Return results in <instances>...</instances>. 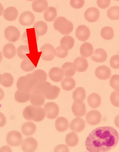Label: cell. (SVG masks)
Listing matches in <instances>:
<instances>
[{
	"label": "cell",
	"instance_id": "obj_1",
	"mask_svg": "<svg viewBox=\"0 0 119 152\" xmlns=\"http://www.w3.org/2000/svg\"><path fill=\"white\" fill-rule=\"evenodd\" d=\"M119 141V134L114 128L101 127L90 133L87 137L85 145L89 152H107L115 147Z\"/></svg>",
	"mask_w": 119,
	"mask_h": 152
},
{
	"label": "cell",
	"instance_id": "obj_2",
	"mask_svg": "<svg viewBox=\"0 0 119 152\" xmlns=\"http://www.w3.org/2000/svg\"><path fill=\"white\" fill-rule=\"evenodd\" d=\"M34 90L39 91L45 98L53 100L56 98L61 91V89L56 86H53L49 82H44L37 84Z\"/></svg>",
	"mask_w": 119,
	"mask_h": 152
},
{
	"label": "cell",
	"instance_id": "obj_3",
	"mask_svg": "<svg viewBox=\"0 0 119 152\" xmlns=\"http://www.w3.org/2000/svg\"><path fill=\"white\" fill-rule=\"evenodd\" d=\"M23 115L26 120L39 122L45 119L46 112L45 109L40 107L29 105L23 110Z\"/></svg>",
	"mask_w": 119,
	"mask_h": 152
},
{
	"label": "cell",
	"instance_id": "obj_4",
	"mask_svg": "<svg viewBox=\"0 0 119 152\" xmlns=\"http://www.w3.org/2000/svg\"><path fill=\"white\" fill-rule=\"evenodd\" d=\"M37 84L33 74L29 73L26 76L20 77L19 78L17 87L18 89L20 91L31 94Z\"/></svg>",
	"mask_w": 119,
	"mask_h": 152
},
{
	"label": "cell",
	"instance_id": "obj_5",
	"mask_svg": "<svg viewBox=\"0 0 119 152\" xmlns=\"http://www.w3.org/2000/svg\"><path fill=\"white\" fill-rule=\"evenodd\" d=\"M54 29L63 35H68L73 29V23L65 17H60L56 19L53 23Z\"/></svg>",
	"mask_w": 119,
	"mask_h": 152
},
{
	"label": "cell",
	"instance_id": "obj_6",
	"mask_svg": "<svg viewBox=\"0 0 119 152\" xmlns=\"http://www.w3.org/2000/svg\"><path fill=\"white\" fill-rule=\"evenodd\" d=\"M6 141L9 145L12 147H17L23 144V137L19 131H12L7 134Z\"/></svg>",
	"mask_w": 119,
	"mask_h": 152
},
{
	"label": "cell",
	"instance_id": "obj_7",
	"mask_svg": "<svg viewBox=\"0 0 119 152\" xmlns=\"http://www.w3.org/2000/svg\"><path fill=\"white\" fill-rule=\"evenodd\" d=\"M40 51L42 52L41 57L45 61H51L55 57L56 51L54 47L50 44H45L40 48Z\"/></svg>",
	"mask_w": 119,
	"mask_h": 152
},
{
	"label": "cell",
	"instance_id": "obj_8",
	"mask_svg": "<svg viewBox=\"0 0 119 152\" xmlns=\"http://www.w3.org/2000/svg\"><path fill=\"white\" fill-rule=\"evenodd\" d=\"M4 34L7 40L12 42L18 40L20 36V31L15 26H9L5 29Z\"/></svg>",
	"mask_w": 119,
	"mask_h": 152
},
{
	"label": "cell",
	"instance_id": "obj_9",
	"mask_svg": "<svg viewBox=\"0 0 119 152\" xmlns=\"http://www.w3.org/2000/svg\"><path fill=\"white\" fill-rule=\"evenodd\" d=\"M46 112L47 117L50 119H54L57 117L59 112L58 105L55 103L50 102L46 103L44 106Z\"/></svg>",
	"mask_w": 119,
	"mask_h": 152
},
{
	"label": "cell",
	"instance_id": "obj_10",
	"mask_svg": "<svg viewBox=\"0 0 119 152\" xmlns=\"http://www.w3.org/2000/svg\"><path fill=\"white\" fill-rule=\"evenodd\" d=\"M102 116L101 113L98 110H91L87 113L86 116V122L89 125H95L100 123Z\"/></svg>",
	"mask_w": 119,
	"mask_h": 152
},
{
	"label": "cell",
	"instance_id": "obj_11",
	"mask_svg": "<svg viewBox=\"0 0 119 152\" xmlns=\"http://www.w3.org/2000/svg\"><path fill=\"white\" fill-rule=\"evenodd\" d=\"M76 36L82 41H85L89 39L91 35L90 29L85 25H81L77 28L76 31Z\"/></svg>",
	"mask_w": 119,
	"mask_h": 152
},
{
	"label": "cell",
	"instance_id": "obj_12",
	"mask_svg": "<svg viewBox=\"0 0 119 152\" xmlns=\"http://www.w3.org/2000/svg\"><path fill=\"white\" fill-rule=\"evenodd\" d=\"M100 16L99 10L95 7L88 9L85 11L84 17L85 20L89 23H94L98 20Z\"/></svg>",
	"mask_w": 119,
	"mask_h": 152
},
{
	"label": "cell",
	"instance_id": "obj_13",
	"mask_svg": "<svg viewBox=\"0 0 119 152\" xmlns=\"http://www.w3.org/2000/svg\"><path fill=\"white\" fill-rule=\"evenodd\" d=\"M29 100L32 104L37 107L43 105L45 101V97L37 90H34L31 93Z\"/></svg>",
	"mask_w": 119,
	"mask_h": 152
},
{
	"label": "cell",
	"instance_id": "obj_14",
	"mask_svg": "<svg viewBox=\"0 0 119 152\" xmlns=\"http://www.w3.org/2000/svg\"><path fill=\"white\" fill-rule=\"evenodd\" d=\"M34 20V15L30 11H26L22 13L19 19L20 24L25 26H30L33 24Z\"/></svg>",
	"mask_w": 119,
	"mask_h": 152
},
{
	"label": "cell",
	"instance_id": "obj_15",
	"mask_svg": "<svg viewBox=\"0 0 119 152\" xmlns=\"http://www.w3.org/2000/svg\"><path fill=\"white\" fill-rule=\"evenodd\" d=\"M111 75V70L110 68L105 65L99 66L95 71V76L102 80L109 79Z\"/></svg>",
	"mask_w": 119,
	"mask_h": 152
},
{
	"label": "cell",
	"instance_id": "obj_16",
	"mask_svg": "<svg viewBox=\"0 0 119 152\" xmlns=\"http://www.w3.org/2000/svg\"><path fill=\"white\" fill-rule=\"evenodd\" d=\"M38 143L33 137L26 139L22 144V149L24 152H34L37 148Z\"/></svg>",
	"mask_w": 119,
	"mask_h": 152
},
{
	"label": "cell",
	"instance_id": "obj_17",
	"mask_svg": "<svg viewBox=\"0 0 119 152\" xmlns=\"http://www.w3.org/2000/svg\"><path fill=\"white\" fill-rule=\"evenodd\" d=\"M64 71L59 68L54 67L50 69L48 73L49 77L51 80L58 82L62 81L64 78Z\"/></svg>",
	"mask_w": 119,
	"mask_h": 152
},
{
	"label": "cell",
	"instance_id": "obj_18",
	"mask_svg": "<svg viewBox=\"0 0 119 152\" xmlns=\"http://www.w3.org/2000/svg\"><path fill=\"white\" fill-rule=\"evenodd\" d=\"M85 127V122L83 119L78 117L74 119L70 124V128L73 132H80Z\"/></svg>",
	"mask_w": 119,
	"mask_h": 152
},
{
	"label": "cell",
	"instance_id": "obj_19",
	"mask_svg": "<svg viewBox=\"0 0 119 152\" xmlns=\"http://www.w3.org/2000/svg\"><path fill=\"white\" fill-rule=\"evenodd\" d=\"M73 64L75 69L79 72H85L89 65L86 59L81 57H77L74 60Z\"/></svg>",
	"mask_w": 119,
	"mask_h": 152
},
{
	"label": "cell",
	"instance_id": "obj_20",
	"mask_svg": "<svg viewBox=\"0 0 119 152\" xmlns=\"http://www.w3.org/2000/svg\"><path fill=\"white\" fill-rule=\"evenodd\" d=\"M107 58V53L102 48L97 49L91 57V59L93 61L97 63L104 62L106 60Z\"/></svg>",
	"mask_w": 119,
	"mask_h": 152
},
{
	"label": "cell",
	"instance_id": "obj_21",
	"mask_svg": "<svg viewBox=\"0 0 119 152\" xmlns=\"http://www.w3.org/2000/svg\"><path fill=\"white\" fill-rule=\"evenodd\" d=\"M86 96V91L82 87H79L74 90L73 93V99L75 102L80 104L83 102Z\"/></svg>",
	"mask_w": 119,
	"mask_h": 152
},
{
	"label": "cell",
	"instance_id": "obj_22",
	"mask_svg": "<svg viewBox=\"0 0 119 152\" xmlns=\"http://www.w3.org/2000/svg\"><path fill=\"white\" fill-rule=\"evenodd\" d=\"M72 110L73 114L77 117H82L85 115L86 112V106L85 103L83 102L80 104L73 103Z\"/></svg>",
	"mask_w": 119,
	"mask_h": 152
},
{
	"label": "cell",
	"instance_id": "obj_23",
	"mask_svg": "<svg viewBox=\"0 0 119 152\" xmlns=\"http://www.w3.org/2000/svg\"><path fill=\"white\" fill-rule=\"evenodd\" d=\"M88 104L92 108H98L100 105L101 99L100 96L96 93H92L88 96L87 99Z\"/></svg>",
	"mask_w": 119,
	"mask_h": 152
},
{
	"label": "cell",
	"instance_id": "obj_24",
	"mask_svg": "<svg viewBox=\"0 0 119 152\" xmlns=\"http://www.w3.org/2000/svg\"><path fill=\"white\" fill-rule=\"evenodd\" d=\"M48 4L47 0H35L32 4V8L35 12L41 13L47 9Z\"/></svg>",
	"mask_w": 119,
	"mask_h": 152
},
{
	"label": "cell",
	"instance_id": "obj_25",
	"mask_svg": "<svg viewBox=\"0 0 119 152\" xmlns=\"http://www.w3.org/2000/svg\"><path fill=\"white\" fill-rule=\"evenodd\" d=\"M36 126L33 122H28L23 124L22 126V133L26 136H30L36 132Z\"/></svg>",
	"mask_w": 119,
	"mask_h": 152
},
{
	"label": "cell",
	"instance_id": "obj_26",
	"mask_svg": "<svg viewBox=\"0 0 119 152\" xmlns=\"http://www.w3.org/2000/svg\"><path fill=\"white\" fill-rule=\"evenodd\" d=\"M93 47L90 43L85 42L80 47V53L82 56L85 58L90 57L93 54Z\"/></svg>",
	"mask_w": 119,
	"mask_h": 152
},
{
	"label": "cell",
	"instance_id": "obj_27",
	"mask_svg": "<svg viewBox=\"0 0 119 152\" xmlns=\"http://www.w3.org/2000/svg\"><path fill=\"white\" fill-rule=\"evenodd\" d=\"M18 15V11L15 7H13L7 8L4 11V18L9 21L16 20Z\"/></svg>",
	"mask_w": 119,
	"mask_h": 152
},
{
	"label": "cell",
	"instance_id": "obj_28",
	"mask_svg": "<svg viewBox=\"0 0 119 152\" xmlns=\"http://www.w3.org/2000/svg\"><path fill=\"white\" fill-rule=\"evenodd\" d=\"M33 27L34 28L35 33L37 37L45 35L48 30V26L46 23L42 21L36 22Z\"/></svg>",
	"mask_w": 119,
	"mask_h": 152
},
{
	"label": "cell",
	"instance_id": "obj_29",
	"mask_svg": "<svg viewBox=\"0 0 119 152\" xmlns=\"http://www.w3.org/2000/svg\"><path fill=\"white\" fill-rule=\"evenodd\" d=\"M2 51L4 56L5 58L11 59L16 55V49L14 44L8 43L4 46Z\"/></svg>",
	"mask_w": 119,
	"mask_h": 152
},
{
	"label": "cell",
	"instance_id": "obj_30",
	"mask_svg": "<svg viewBox=\"0 0 119 152\" xmlns=\"http://www.w3.org/2000/svg\"><path fill=\"white\" fill-rule=\"evenodd\" d=\"M69 126L68 121L65 118L58 117L55 121V127L59 132H63L66 130Z\"/></svg>",
	"mask_w": 119,
	"mask_h": 152
},
{
	"label": "cell",
	"instance_id": "obj_31",
	"mask_svg": "<svg viewBox=\"0 0 119 152\" xmlns=\"http://www.w3.org/2000/svg\"><path fill=\"white\" fill-rule=\"evenodd\" d=\"M61 69L64 71V76L67 77L73 76L76 72L73 63L70 62L64 63L61 66Z\"/></svg>",
	"mask_w": 119,
	"mask_h": 152
},
{
	"label": "cell",
	"instance_id": "obj_32",
	"mask_svg": "<svg viewBox=\"0 0 119 152\" xmlns=\"http://www.w3.org/2000/svg\"><path fill=\"white\" fill-rule=\"evenodd\" d=\"M31 94L18 90L15 94V99L16 101L19 103L26 102L30 99Z\"/></svg>",
	"mask_w": 119,
	"mask_h": 152
},
{
	"label": "cell",
	"instance_id": "obj_33",
	"mask_svg": "<svg viewBox=\"0 0 119 152\" xmlns=\"http://www.w3.org/2000/svg\"><path fill=\"white\" fill-rule=\"evenodd\" d=\"M0 79L1 85L7 88L11 86L14 82V78L9 73H5L1 75Z\"/></svg>",
	"mask_w": 119,
	"mask_h": 152
},
{
	"label": "cell",
	"instance_id": "obj_34",
	"mask_svg": "<svg viewBox=\"0 0 119 152\" xmlns=\"http://www.w3.org/2000/svg\"><path fill=\"white\" fill-rule=\"evenodd\" d=\"M66 142L67 145L70 147H75L79 142V138L76 133H70L66 137Z\"/></svg>",
	"mask_w": 119,
	"mask_h": 152
},
{
	"label": "cell",
	"instance_id": "obj_35",
	"mask_svg": "<svg viewBox=\"0 0 119 152\" xmlns=\"http://www.w3.org/2000/svg\"><path fill=\"white\" fill-rule=\"evenodd\" d=\"M57 16L56 10L54 7H49L44 14V18L47 22L54 21Z\"/></svg>",
	"mask_w": 119,
	"mask_h": 152
},
{
	"label": "cell",
	"instance_id": "obj_36",
	"mask_svg": "<svg viewBox=\"0 0 119 152\" xmlns=\"http://www.w3.org/2000/svg\"><path fill=\"white\" fill-rule=\"evenodd\" d=\"M61 86L65 91H70L75 88L76 82L72 78L66 77L61 82Z\"/></svg>",
	"mask_w": 119,
	"mask_h": 152
},
{
	"label": "cell",
	"instance_id": "obj_37",
	"mask_svg": "<svg viewBox=\"0 0 119 152\" xmlns=\"http://www.w3.org/2000/svg\"><path fill=\"white\" fill-rule=\"evenodd\" d=\"M101 35L104 39L110 40L114 38V30L110 26H105L101 29Z\"/></svg>",
	"mask_w": 119,
	"mask_h": 152
},
{
	"label": "cell",
	"instance_id": "obj_38",
	"mask_svg": "<svg viewBox=\"0 0 119 152\" xmlns=\"http://www.w3.org/2000/svg\"><path fill=\"white\" fill-rule=\"evenodd\" d=\"M107 15L112 20H119V7L114 6L109 9L107 10Z\"/></svg>",
	"mask_w": 119,
	"mask_h": 152
},
{
	"label": "cell",
	"instance_id": "obj_39",
	"mask_svg": "<svg viewBox=\"0 0 119 152\" xmlns=\"http://www.w3.org/2000/svg\"><path fill=\"white\" fill-rule=\"evenodd\" d=\"M74 38L69 35L63 37L60 42L61 45L65 46L69 50H71L73 48L74 46Z\"/></svg>",
	"mask_w": 119,
	"mask_h": 152
},
{
	"label": "cell",
	"instance_id": "obj_40",
	"mask_svg": "<svg viewBox=\"0 0 119 152\" xmlns=\"http://www.w3.org/2000/svg\"><path fill=\"white\" fill-rule=\"evenodd\" d=\"M17 53L18 56L22 59H25L28 58L26 54L30 53L29 46L28 45L20 46L17 49Z\"/></svg>",
	"mask_w": 119,
	"mask_h": 152
},
{
	"label": "cell",
	"instance_id": "obj_41",
	"mask_svg": "<svg viewBox=\"0 0 119 152\" xmlns=\"http://www.w3.org/2000/svg\"><path fill=\"white\" fill-rule=\"evenodd\" d=\"M20 67L24 71L28 72L34 70L36 66L32 62L31 60L28 58L22 61L20 64Z\"/></svg>",
	"mask_w": 119,
	"mask_h": 152
},
{
	"label": "cell",
	"instance_id": "obj_42",
	"mask_svg": "<svg viewBox=\"0 0 119 152\" xmlns=\"http://www.w3.org/2000/svg\"><path fill=\"white\" fill-rule=\"evenodd\" d=\"M32 73L34 75L38 83L45 82L47 80V75L45 71L39 69Z\"/></svg>",
	"mask_w": 119,
	"mask_h": 152
},
{
	"label": "cell",
	"instance_id": "obj_43",
	"mask_svg": "<svg viewBox=\"0 0 119 152\" xmlns=\"http://www.w3.org/2000/svg\"><path fill=\"white\" fill-rule=\"evenodd\" d=\"M68 49L65 46L61 45L56 48L55 55L59 58H65L68 55Z\"/></svg>",
	"mask_w": 119,
	"mask_h": 152
},
{
	"label": "cell",
	"instance_id": "obj_44",
	"mask_svg": "<svg viewBox=\"0 0 119 152\" xmlns=\"http://www.w3.org/2000/svg\"><path fill=\"white\" fill-rule=\"evenodd\" d=\"M110 85L116 91H119V75H115L111 77L110 80Z\"/></svg>",
	"mask_w": 119,
	"mask_h": 152
},
{
	"label": "cell",
	"instance_id": "obj_45",
	"mask_svg": "<svg viewBox=\"0 0 119 152\" xmlns=\"http://www.w3.org/2000/svg\"><path fill=\"white\" fill-rule=\"evenodd\" d=\"M110 99L113 105L115 107H119V91H113L110 96Z\"/></svg>",
	"mask_w": 119,
	"mask_h": 152
},
{
	"label": "cell",
	"instance_id": "obj_46",
	"mask_svg": "<svg viewBox=\"0 0 119 152\" xmlns=\"http://www.w3.org/2000/svg\"><path fill=\"white\" fill-rule=\"evenodd\" d=\"M110 64L111 67L114 69H119V55L118 54L113 56L110 60Z\"/></svg>",
	"mask_w": 119,
	"mask_h": 152
},
{
	"label": "cell",
	"instance_id": "obj_47",
	"mask_svg": "<svg viewBox=\"0 0 119 152\" xmlns=\"http://www.w3.org/2000/svg\"><path fill=\"white\" fill-rule=\"evenodd\" d=\"M85 4V0H70V5L73 8L79 9L82 8Z\"/></svg>",
	"mask_w": 119,
	"mask_h": 152
},
{
	"label": "cell",
	"instance_id": "obj_48",
	"mask_svg": "<svg viewBox=\"0 0 119 152\" xmlns=\"http://www.w3.org/2000/svg\"><path fill=\"white\" fill-rule=\"evenodd\" d=\"M111 0H97V4L98 7L102 9H105L110 7Z\"/></svg>",
	"mask_w": 119,
	"mask_h": 152
},
{
	"label": "cell",
	"instance_id": "obj_49",
	"mask_svg": "<svg viewBox=\"0 0 119 152\" xmlns=\"http://www.w3.org/2000/svg\"><path fill=\"white\" fill-rule=\"evenodd\" d=\"M54 152H69L68 147L65 145L61 144L57 145L54 150Z\"/></svg>",
	"mask_w": 119,
	"mask_h": 152
},
{
	"label": "cell",
	"instance_id": "obj_50",
	"mask_svg": "<svg viewBox=\"0 0 119 152\" xmlns=\"http://www.w3.org/2000/svg\"><path fill=\"white\" fill-rule=\"evenodd\" d=\"M114 123L116 126L119 128V115L116 116L115 119Z\"/></svg>",
	"mask_w": 119,
	"mask_h": 152
},
{
	"label": "cell",
	"instance_id": "obj_51",
	"mask_svg": "<svg viewBox=\"0 0 119 152\" xmlns=\"http://www.w3.org/2000/svg\"><path fill=\"white\" fill-rule=\"evenodd\" d=\"M28 1H34V0H27Z\"/></svg>",
	"mask_w": 119,
	"mask_h": 152
},
{
	"label": "cell",
	"instance_id": "obj_52",
	"mask_svg": "<svg viewBox=\"0 0 119 152\" xmlns=\"http://www.w3.org/2000/svg\"><path fill=\"white\" fill-rule=\"evenodd\" d=\"M114 1H119V0H114Z\"/></svg>",
	"mask_w": 119,
	"mask_h": 152
}]
</instances>
